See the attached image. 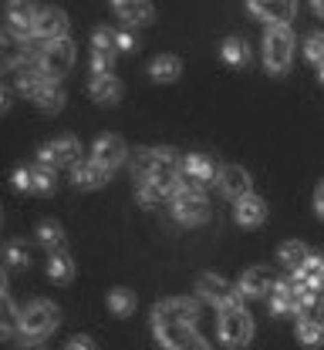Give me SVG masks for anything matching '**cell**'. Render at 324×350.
I'll list each match as a JSON object with an SVG mask.
<instances>
[{"mask_svg": "<svg viewBox=\"0 0 324 350\" xmlns=\"http://www.w3.org/2000/svg\"><path fill=\"white\" fill-rule=\"evenodd\" d=\"M247 10L267 27H280L290 24V17L297 14V0H247Z\"/></svg>", "mask_w": 324, "mask_h": 350, "instance_id": "8fae6325", "label": "cell"}, {"mask_svg": "<svg viewBox=\"0 0 324 350\" xmlns=\"http://www.w3.org/2000/svg\"><path fill=\"white\" fill-rule=\"evenodd\" d=\"M38 64H41V71H45L47 81H61V78H68V71L75 68V44L68 41H51L45 44V51L38 54Z\"/></svg>", "mask_w": 324, "mask_h": 350, "instance_id": "8992f818", "label": "cell"}, {"mask_svg": "<svg viewBox=\"0 0 324 350\" xmlns=\"http://www.w3.org/2000/svg\"><path fill=\"white\" fill-rule=\"evenodd\" d=\"M314 209H318V216L324 219V178L318 182V189H314Z\"/></svg>", "mask_w": 324, "mask_h": 350, "instance_id": "b9f144b4", "label": "cell"}, {"mask_svg": "<svg viewBox=\"0 0 324 350\" xmlns=\"http://www.w3.org/2000/svg\"><path fill=\"white\" fill-rule=\"evenodd\" d=\"M311 7H314V14H318V17H324V0H311Z\"/></svg>", "mask_w": 324, "mask_h": 350, "instance_id": "7bdbcfd3", "label": "cell"}, {"mask_svg": "<svg viewBox=\"0 0 324 350\" xmlns=\"http://www.w3.org/2000/svg\"><path fill=\"white\" fill-rule=\"evenodd\" d=\"M47 276L54 280V283H71V276H75V260L61 250V253H51V260H47Z\"/></svg>", "mask_w": 324, "mask_h": 350, "instance_id": "83f0119b", "label": "cell"}, {"mask_svg": "<svg viewBox=\"0 0 324 350\" xmlns=\"http://www.w3.org/2000/svg\"><path fill=\"white\" fill-rule=\"evenodd\" d=\"M277 260L284 262L287 269H294V273H297V269H304V262L311 260V253H308V246H304V243L290 239V243H284V246L277 250Z\"/></svg>", "mask_w": 324, "mask_h": 350, "instance_id": "d4e9b609", "label": "cell"}, {"mask_svg": "<svg viewBox=\"0 0 324 350\" xmlns=\"http://www.w3.org/2000/svg\"><path fill=\"white\" fill-rule=\"evenodd\" d=\"M297 276H301L311 290H321L324 286V256L321 253H311V260L304 262V269H297Z\"/></svg>", "mask_w": 324, "mask_h": 350, "instance_id": "f546056e", "label": "cell"}, {"mask_svg": "<svg viewBox=\"0 0 324 350\" xmlns=\"http://www.w3.org/2000/svg\"><path fill=\"white\" fill-rule=\"evenodd\" d=\"M54 182H58V178H54V169H51V165H41V162L31 165V189H34V192H54Z\"/></svg>", "mask_w": 324, "mask_h": 350, "instance_id": "836d02e7", "label": "cell"}, {"mask_svg": "<svg viewBox=\"0 0 324 350\" xmlns=\"http://www.w3.org/2000/svg\"><path fill=\"white\" fill-rule=\"evenodd\" d=\"M78 159H82V142L75 135H61V138L41 145V152H38V162L51 165V169H58V165H75L78 169Z\"/></svg>", "mask_w": 324, "mask_h": 350, "instance_id": "ba28073f", "label": "cell"}, {"mask_svg": "<svg viewBox=\"0 0 324 350\" xmlns=\"http://www.w3.org/2000/svg\"><path fill=\"white\" fill-rule=\"evenodd\" d=\"M115 54H119L115 31H108V27H95V34H92V68H95V75H108L112 64H115Z\"/></svg>", "mask_w": 324, "mask_h": 350, "instance_id": "4fadbf2b", "label": "cell"}, {"mask_svg": "<svg viewBox=\"0 0 324 350\" xmlns=\"http://www.w3.org/2000/svg\"><path fill=\"white\" fill-rule=\"evenodd\" d=\"M136 196H139V202L145 206V209H152V206H159V202H162L166 196H173V192H169V189H162L159 182H149V178H145V182H139Z\"/></svg>", "mask_w": 324, "mask_h": 350, "instance_id": "1f68e13d", "label": "cell"}, {"mask_svg": "<svg viewBox=\"0 0 324 350\" xmlns=\"http://www.w3.org/2000/svg\"><path fill=\"white\" fill-rule=\"evenodd\" d=\"M297 320H308V323H318V327H324V293L321 290H314V293H308L304 300H301V306H297Z\"/></svg>", "mask_w": 324, "mask_h": 350, "instance_id": "4316f807", "label": "cell"}, {"mask_svg": "<svg viewBox=\"0 0 324 350\" xmlns=\"http://www.w3.org/2000/svg\"><path fill=\"white\" fill-rule=\"evenodd\" d=\"M108 310H112L115 317H129V313L136 310V293H132L129 286H115V290L108 293Z\"/></svg>", "mask_w": 324, "mask_h": 350, "instance_id": "f1b7e54d", "label": "cell"}, {"mask_svg": "<svg viewBox=\"0 0 324 350\" xmlns=\"http://www.w3.org/2000/svg\"><path fill=\"white\" fill-rule=\"evenodd\" d=\"M38 243L47 246L51 253H61V246H64V232H61V226L51 222V219H45V222L38 226Z\"/></svg>", "mask_w": 324, "mask_h": 350, "instance_id": "4dcf8cb0", "label": "cell"}, {"mask_svg": "<svg viewBox=\"0 0 324 350\" xmlns=\"http://www.w3.org/2000/svg\"><path fill=\"white\" fill-rule=\"evenodd\" d=\"M88 94H92V101H98V105H119L122 94H125V88H122V81L115 75H92Z\"/></svg>", "mask_w": 324, "mask_h": 350, "instance_id": "ac0fdd59", "label": "cell"}, {"mask_svg": "<svg viewBox=\"0 0 324 350\" xmlns=\"http://www.w3.org/2000/svg\"><path fill=\"white\" fill-rule=\"evenodd\" d=\"M196 290H199V297L206 300V304L213 306H230V304H243V297L236 293V286H230L223 276H216V273H199V280H196Z\"/></svg>", "mask_w": 324, "mask_h": 350, "instance_id": "30bf717a", "label": "cell"}, {"mask_svg": "<svg viewBox=\"0 0 324 350\" xmlns=\"http://www.w3.org/2000/svg\"><path fill=\"white\" fill-rule=\"evenodd\" d=\"M34 105L41 108V111H61L64 108V91H61V85L58 81H45V88L34 94Z\"/></svg>", "mask_w": 324, "mask_h": 350, "instance_id": "484cf974", "label": "cell"}, {"mask_svg": "<svg viewBox=\"0 0 324 350\" xmlns=\"http://www.w3.org/2000/svg\"><path fill=\"white\" fill-rule=\"evenodd\" d=\"M64 350H98V347H95L92 337H82V334H78V337H71V340L64 344Z\"/></svg>", "mask_w": 324, "mask_h": 350, "instance_id": "f35d334b", "label": "cell"}, {"mask_svg": "<svg viewBox=\"0 0 324 350\" xmlns=\"http://www.w3.org/2000/svg\"><path fill=\"white\" fill-rule=\"evenodd\" d=\"M297 306H301V297H297L294 283H290V280L277 283L274 293H271V313H274V317H287V313H294Z\"/></svg>", "mask_w": 324, "mask_h": 350, "instance_id": "7402d4cb", "label": "cell"}, {"mask_svg": "<svg viewBox=\"0 0 324 350\" xmlns=\"http://www.w3.org/2000/svg\"><path fill=\"white\" fill-rule=\"evenodd\" d=\"M129 169L139 182H159L173 196L183 189V159L176 155V148H136Z\"/></svg>", "mask_w": 324, "mask_h": 350, "instance_id": "6da1fadb", "label": "cell"}, {"mask_svg": "<svg viewBox=\"0 0 324 350\" xmlns=\"http://www.w3.org/2000/svg\"><path fill=\"white\" fill-rule=\"evenodd\" d=\"M304 57H308L311 64L324 68V34L321 31H314V34L304 38Z\"/></svg>", "mask_w": 324, "mask_h": 350, "instance_id": "d590c367", "label": "cell"}, {"mask_svg": "<svg viewBox=\"0 0 324 350\" xmlns=\"http://www.w3.org/2000/svg\"><path fill=\"white\" fill-rule=\"evenodd\" d=\"M216 185H220V192L227 196V199H233V202H240L243 196H253L250 192V172L243 169V165H223L220 169V175H216Z\"/></svg>", "mask_w": 324, "mask_h": 350, "instance_id": "9a60e30c", "label": "cell"}, {"mask_svg": "<svg viewBox=\"0 0 324 350\" xmlns=\"http://www.w3.org/2000/svg\"><path fill=\"white\" fill-rule=\"evenodd\" d=\"M216 175H220V169L206 155H186L183 159V185H189V189H203V185L216 182Z\"/></svg>", "mask_w": 324, "mask_h": 350, "instance_id": "2e32d148", "label": "cell"}, {"mask_svg": "<svg viewBox=\"0 0 324 350\" xmlns=\"http://www.w3.org/2000/svg\"><path fill=\"white\" fill-rule=\"evenodd\" d=\"M173 216L179 219L183 226H203L210 219V199H206V192L183 185L173 196Z\"/></svg>", "mask_w": 324, "mask_h": 350, "instance_id": "5b68a950", "label": "cell"}, {"mask_svg": "<svg viewBox=\"0 0 324 350\" xmlns=\"http://www.w3.org/2000/svg\"><path fill=\"white\" fill-rule=\"evenodd\" d=\"M125 159H129V145H125V138H122V135H101V138L95 142L92 162H98V165H105V169H112V172H115Z\"/></svg>", "mask_w": 324, "mask_h": 350, "instance_id": "5bb4252c", "label": "cell"}, {"mask_svg": "<svg viewBox=\"0 0 324 350\" xmlns=\"http://www.w3.org/2000/svg\"><path fill=\"white\" fill-rule=\"evenodd\" d=\"M112 7H115V14H119L125 24H132V27H145V24H152V17H155V10H152L149 0H112Z\"/></svg>", "mask_w": 324, "mask_h": 350, "instance_id": "d6986e66", "label": "cell"}, {"mask_svg": "<svg viewBox=\"0 0 324 350\" xmlns=\"http://www.w3.org/2000/svg\"><path fill=\"white\" fill-rule=\"evenodd\" d=\"M7 17H38L34 0H7Z\"/></svg>", "mask_w": 324, "mask_h": 350, "instance_id": "74e56055", "label": "cell"}, {"mask_svg": "<svg viewBox=\"0 0 324 350\" xmlns=\"http://www.w3.org/2000/svg\"><path fill=\"white\" fill-rule=\"evenodd\" d=\"M297 340H301L304 347H321L324 344V327L308 323V320H297Z\"/></svg>", "mask_w": 324, "mask_h": 350, "instance_id": "e575fe53", "label": "cell"}, {"mask_svg": "<svg viewBox=\"0 0 324 350\" xmlns=\"http://www.w3.org/2000/svg\"><path fill=\"white\" fill-rule=\"evenodd\" d=\"M220 340L230 350L247 347L253 340V317L243 304H230L220 310Z\"/></svg>", "mask_w": 324, "mask_h": 350, "instance_id": "3957f363", "label": "cell"}, {"mask_svg": "<svg viewBox=\"0 0 324 350\" xmlns=\"http://www.w3.org/2000/svg\"><path fill=\"white\" fill-rule=\"evenodd\" d=\"M108 178H112V169H105V165H98V162H82V165L75 169V185H78V189H101Z\"/></svg>", "mask_w": 324, "mask_h": 350, "instance_id": "cb8c5ba5", "label": "cell"}, {"mask_svg": "<svg viewBox=\"0 0 324 350\" xmlns=\"http://www.w3.org/2000/svg\"><path fill=\"white\" fill-rule=\"evenodd\" d=\"M318 78H321V85H324V68H321V71H318Z\"/></svg>", "mask_w": 324, "mask_h": 350, "instance_id": "f6af8a7d", "label": "cell"}, {"mask_svg": "<svg viewBox=\"0 0 324 350\" xmlns=\"http://www.w3.org/2000/svg\"><path fill=\"white\" fill-rule=\"evenodd\" d=\"M155 340L166 350H210V344L192 330V327H179V323H152Z\"/></svg>", "mask_w": 324, "mask_h": 350, "instance_id": "52a82bcc", "label": "cell"}, {"mask_svg": "<svg viewBox=\"0 0 324 350\" xmlns=\"http://www.w3.org/2000/svg\"><path fill=\"white\" fill-rule=\"evenodd\" d=\"M179 75H183V61H179L176 54H159V57L149 64V78H152V81L169 85V81H176Z\"/></svg>", "mask_w": 324, "mask_h": 350, "instance_id": "603a6c76", "label": "cell"}, {"mask_svg": "<svg viewBox=\"0 0 324 350\" xmlns=\"http://www.w3.org/2000/svg\"><path fill=\"white\" fill-rule=\"evenodd\" d=\"M34 31H38V38L41 41H64L68 38V17H64V10H58V7H45V10H38V21H34Z\"/></svg>", "mask_w": 324, "mask_h": 350, "instance_id": "e0dca14e", "label": "cell"}, {"mask_svg": "<svg viewBox=\"0 0 324 350\" xmlns=\"http://www.w3.org/2000/svg\"><path fill=\"white\" fill-rule=\"evenodd\" d=\"M14 189H31V169H14Z\"/></svg>", "mask_w": 324, "mask_h": 350, "instance_id": "ab89813d", "label": "cell"}, {"mask_svg": "<svg viewBox=\"0 0 324 350\" xmlns=\"http://www.w3.org/2000/svg\"><path fill=\"white\" fill-rule=\"evenodd\" d=\"M21 350H45V344H38V340H27Z\"/></svg>", "mask_w": 324, "mask_h": 350, "instance_id": "ee69618b", "label": "cell"}, {"mask_svg": "<svg viewBox=\"0 0 324 350\" xmlns=\"http://www.w3.org/2000/svg\"><path fill=\"white\" fill-rule=\"evenodd\" d=\"M115 44H119V51H136V47H139L129 31H119V34H115Z\"/></svg>", "mask_w": 324, "mask_h": 350, "instance_id": "60d3db41", "label": "cell"}, {"mask_svg": "<svg viewBox=\"0 0 324 350\" xmlns=\"http://www.w3.org/2000/svg\"><path fill=\"white\" fill-rule=\"evenodd\" d=\"M14 75V85H17V91H24V94H38L41 88H45V71H41V64L38 61H31V64H21L17 71H10Z\"/></svg>", "mask_w": 324, "mask_h": 350, "instance_id": "44dd1931", "label": "cell"}, {"mask_svg": "<svg viewBox=\"0 0 324 350\" xmlns=\"http://www.w3.org/2000/svg\"><path fill=\"white\" fill-rule=\"evenodd\" d=\"M199 320V304L189 297H173L162 300L152 310V323H179V327H192Z\"/></svg>", "mask_w": 324, "mask_h": 350, "instance_id": "9c48e42d", "label": "cell"}, {"mask_svg": "<svg viewBox=\"0 0 324 350\" xmlns=\"http://www.w3.org/2000/svg\"><path fill=\"white\" fill-rule=\"evenodd\" d=\"M3 266H7V269H14V266H31V250H27L24 243L10 239V243L3 246Z\"/></svg>", "mask_w": 324, "mask_h": 350, "instance_id": "d6a6232c", "label": "cell"}, {"mask_svg": "<svg viewBox=\"0 0 324 350\" xmlns=\"http://www.w3.org/2000/svg\"><path fill=\"white\" fill-rule=\"evenodd\" d=\"M58 323H61V310L51 304V300H34V304H27L17 313V330H21V337H27V340L47 337Z\"/></svg>", "mask_w": 324, "mask_h": 350, "instance_id": "7a4b0ae2", "label": "cell"}, {"mask_svg": "<svg viewBox=\"0 0 324 350\" xmlns=\"http://www.w3.org/2000/svg\"><path fill=\"white\" fill-rule=\"evenodd\" d=\"M274 286H277V280H274L271 266H250V269H243V276L236 280V293H240L243 300L271 297Z\"/></svg>", "mask_w": 324, "mask_h": 350, "instance_id": "7c38bea8", "label": "cell"}, {"mask_svg": "<svg viewBox=\"0 0 324 350\" xmlns=\"http://www.w3.org/2000/svg\"><path fill=\"white\" fill-rule=\"evenodd\" d=\"M290 57H294V34H290V24H280V27H267L264 34V64L271 75H284L290 68Z\"/></svg>", "mask_w": 324, "mask_h": 350, "instance_id": "277c9868", "label": "cell"}, {"mask_svg": "<svg viewBox=\"0 0 324 350\" xmlns=\"http://www.w3.org/2000/svg\"><path fill=\"white\" fill-rule=\"evenodd\" d=\"M267 216V202L260 199V196H243L236 206H233V219L240 222V226H260Z\"/></svg>", "mask_w": 324, "mask_h": 350, "instance_id": "ffe728a7", "label": "cell"}, {"mask_svg": "<svg viewBox=\"0 0 324 350\" xmlns=\"http://www.w3.org/2000/svg\"><path fill=\"white\" fill-rule=\"evenodd\" d=\"M223 57H227L230 64H247V61H250V47L240 41V38H227V41H223Z\"/></svg>", "mask_w": 324, "mask_h": 350, "instance_id": "8d00e7d4", "label": "cell"}]
</instances>
